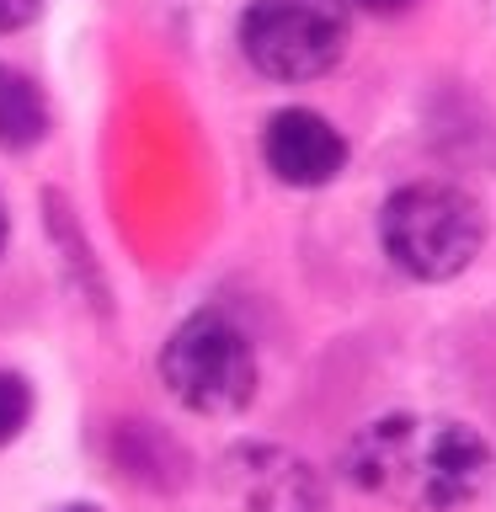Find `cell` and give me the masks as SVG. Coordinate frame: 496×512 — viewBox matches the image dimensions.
Masks as SVG:
<instances>
[{"label":"cell","instance_id":"obj_1","mask_svg":"<svg viewBox=\"0 0 496 512\" xmlns=\"http://www.w3.org/2000/svg\"><path fill=\"white\" fill-rule=\"evenodd\" d=\"M384 256L411 272L416 283H448L486 246V214L464 187L448 182H411L390 192L379 214Z\"/></svg>","mask_w":496,"mask_h":512},{"label":"cell","instance_id":"obj_2","mask_svg":"<svg viewBox=\"0 0 496 512\" xmlns=\"http://www.w3.org/2000/svg\"><path fill=\"white\" fill-rule=\"evenodd\" d=\"M166 390L198 416H240L256 400V347L219 310H198L160 347Z\"/></svg>","mask_w":496,"mask_h":512},{"label":"cell","instance_id":"obj_3","mask_svg":"<svg viewBox=\"0 0 496 512\" xmlns=\"http://www.w3.org/2000/svg\"><path fill=\"white\" fill-rule=\"evenodd\" d=\"M240 48L267 80H320L347 48V11L342 0H251Z\"/></svg>","mask_w":496,"mask_h":512},{"label":"cell","instance_id":"obj_4","mask_svg":"<svg viewBox=\"0 0 496 512\" xmlns=\"http://www.w3.org/2000/svg\"><path fill=\"white\" fill-rule=\"evenodd\" d=\"M219 491L235 512H326V480L283 443H235L219 459Z\"/></svg>","mask_w":496,"mask_h":512},{"label":"cell","instance_id":"obj_5","mask_svg":"<svg viewBox=\"0 0 496 512\" xmlns=\"http://www.w3.org/2000/svg\"><path fill=\"white\" fill-rule=\"evenodd\" d=\"M427 438L432 422H422V416H379L347 443V475L374 496L422 507Z\"/></svg>","mask_w":496,"mask_h":512},{"label":"cell","instance_id":"obj_6","mask_svg":"<svg viewBox=\"0 0 496 512\" xmlns=\"http://www.w3.org/2000/svg\"><path fill=\"white\" fill-rule=\"evenodd\" d=\"M262 155L267 171L283 187H326L347 166V139L336 134L331 118H320L310 107H283L272 112L262 128Z\"/></svg>","mask_w":496,"mask_h":512},{"label":"cell","instance_id":"obj_7","mask_svg":"<svg viewBox=\"0 0 496 512\" xmlns=\"http://www.w3.org/2000/svg\"><path fill=\"white\" fill-rule=\"evenodd\" d=\"M496 454L475 427L464 422H432L427 443V475H422V507L427 512H459L491 486Z\"/></svg>","mask_w":496,"mask_h":512},{"label":"cell","instance_id":"obj_8","mask_svg":"<svg viewBox=\"0 0 496 512\" xmlns=\"http://www.w3.org/2000/svg\"><path fill=\"white\" fill-rule=\"evenodd\" d=\"M48 134V107L32 80L22 75H0V144L6 150H27Z\"/></svg>","mask_w":496,"mask_h":512},{"label":"cell","instance_id":"obj_9","mask_svg":"<svg viewBox=\"0 0 496 512\" xmlns=\"http://www.w3.org/2000/svg\"><path fill=\"white\" fill-rule=\"evenodd\" d=\"M32 422V390L22 374H11V368H0V448L16 443Z\"/></svg>","mask_w":496,"mask_h":512},{"label":"cell","instance_id":"obj_10","mask_svg":"<svg viewBox=\"0 0 496 512\" xmlns=\"http://www.w3.org/2000/svg\"><path fill=\"white\" fill-rule=\"evenodd\" d=\"M43 0H0V32H22L27 22H38Z\"/></svg>","mask_w":496,"mask_h":512},{"label":"cell","instance_id":"obj_11","mask_svg":"<svg viewBox=\"0 0 496 512\" xmlns=\"http://www.w3.org/2000/svg\"><path fill=\"white\" fill-rule=\"evenodd\" d=\"M358 11H374V16H395V11H411L416 0H352Z\"/></svg>","mask_w":496,"mask_h":512},{"label":"cell","instance_id":"obj_12","mask_svg":"<svg viewBox=\"0 0 496 512\" xmlns=\"http://www.w3.org/2000/svg\"><path fill=\"white\" fill-rule=\"evenodd\" d=\"M59 512H96V507H80V502H75V507H59Z\"/></svg>","mask_w":496,"mask_h":512},{"label":"cell","instance_id":"obj_13","mask_svg":"<svg viewBox=\"0 0 496 512\" xmlns=\"http://www.w3.org/2000/svg\"><path fill=\"white\" fill-rule=\"evenodd\" d=\"M0 246H6V214H0Z\"/></svg>","mask_w":496,"mask_h":512}]
</instances>
